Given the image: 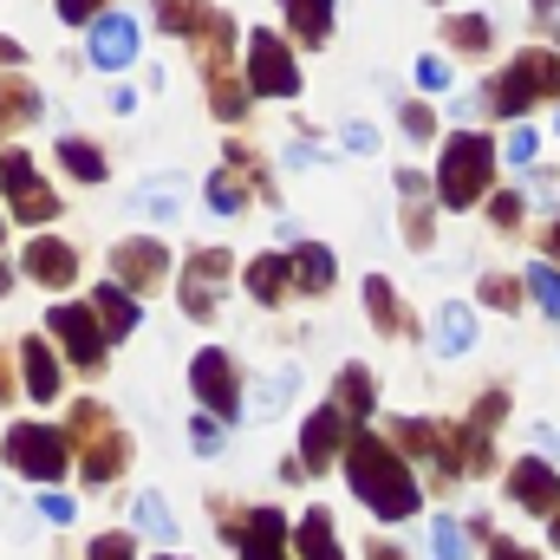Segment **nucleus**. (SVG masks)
<instances>
[{"instance_id": "423d86ee", "label": "nucleus", "mask_w": 560, "mask_h": 560, "mask_svg": "<svg viewBox=\"0 0 560 560\" xmlns=\"http://www.w3.org/2000/svg\"><path fill=\"white\" fill-rule=\"evenodd\" d=\"M248 92H261V98H293V92H300L293 52L280 46L275 33H255V39H248Z\"/></svg>"}, {"instance_id": "4be33fe9", "label": "nucleus", "mask_w": 560, "mask_h": 560, "mask_svg": "<svg viewBox=\"0 0 560 560\" xmlns=\"http://www.w3.org/2000/svg\"><path fill=\"white\" fill-rule=\"evenodd\" d=\"M365 300H372V319H378V326H385V332H392V339H398V332H418V326H411V319H405V306H398V300H392V280H365Z\"/></svg>"}, {"instance_id": "a878e982", "label": "nucleus", "mask_w": 560, "mask_h": 560, "mask_svg": "<svg viewBox=\"0 0 560 560\" xmlns=\"http://www.w3.org/2000/svg\"><path fill=\"white\" fill-rule=\"evenodd\" d=\"M59 163H66L72 176H85V183H98V176H105V156H98L92 143H79V138H66V143H59Z\"/></svg>"}, {"instance_id": "9d476101", "label": "nucleus", "mask_w": 560, "mask_h": 560, "mask_svg": "<svg viewBox=\"0 0 560 560\" xmlns=\"http://www.w3.org/2000/svg\"><path fill=\"white\" fill-rule=\"evenodd\" d=\"M131 52H138V20H125V13H105V20H92V59H98L105 72L131 66Z\"/></svg>"}, {"instance_id": "58836bf2", "label": "nucleus", "mask_w": 560, "mask_h": 560, "mask_svg": "<svg viewBox=\"0 0 560 560\" xmlns=\"http://www.w3.org/2000/svg\"><path fill=\"white\" fill-rule=\"evenodd\" d=\"M482 300H489V306H515L522 287H509V280H482Z\"/></svg>"}, {"instance_id": "c756f323", "label": "nucleus", "mask_w": 560, "mask_h": 560, "mask_svg": "<svg viewBox=\"0 0 560 560\" xmlns=\"http://www.w3.org/2000/svg\"><path fill=\"white\" fill-rule=\"evenodd\" d=\"M528 287H535V300L560 319V268L555 261H535V268H528Z\"/></svg>"}, {"instance_id": "5701e85b", "label": "nucleus", "mask_w": 560, "mask_h": 560, "mask_svg": "<svg viewBox=\"0 0 560 560\" xmlns=\"http://www.w3.org/2000/svg\"><path fill=\"white\" fill-rule=\"evenodd\" d=\"M293 385H300V372H293V365H280L275 378H268V385H261V398H255V405H248V411H255V423L280 418V411H287V405H293Z\"/></svg>"}, {"instance_id": "4c0bfd02", "label": "nucleus", "mask_w": 560, "mask_h": 560, "mask_svg": "<svg viewBox=\"0 0 560 560\" xmlns=\"http://www.w3.org/2000/svg\"><path fill=\"white\" fill-rule=\"evenodd\" d=\"M346 150L372 156V150H378V131H372V125H346Z\"/></svg>"}, {"instance_id": "412c9836", "label": "nucleus", "mask_w": 560, "mask_h": 560, "mask_svg": "<svg viewBox=\"0 0 560 560\" xmlns=\"http://www.w3.org/2000/svg\"><path fill=\"white\" fill-rule=\"evenodd\" d=\"M287 20H293V33H300L306 46H319L326 26H332V0H287Z\"/></svg>"}, {"instance_id": "f8f14e48", "label": "nucleus", "mask_w": 560, "mask_h": 560, "mask_svg": "<svg viewBox=\"0 0 560 560\" xmlns=\"http://www.w3.org/2000/svg\"><path fill=\"white\" fill-rule=\"evenodd\" d=\"M215 275H229V255H222V248H209V255H196V261H189L183 306H189L196 319H209V313H215Z\"/></svg>"}, {"instance_id": "09e8293b", "label": "nucleus", "mask_w": 560, "mask_h": 560, "mask_svg": "<svg viewBox=\"0 0 560 560\" xmlns=\"http://www.w3.org/2000/svg\"><path fill=\"white\" fill-rule=\"evenodd\" d=\"M548 248H555V261H560V222H555V235H548Z\"/></svg>"}, {"instance_id": "b1692460", "label": "nucleus", "mask_w": 560, "mask_h": 560, "mask_svg": "<svg viewBox=\"0 0 560 560\" xmlns=\"http://www.w3.org/2000/svg\"><path fill=\"white\" fill-rule=\"evenodd\" d=\"M293 280H300L306 293H326V287H332V255H326L319 242H306V248L293 255Z\"/></svg>"}, {"instance_id": "a211bd4d", "label": "nucleus", "mask_w": 560, "mask_h": 560, "mask_svg": "<svg viewBox=\"0 0 560 560\" xmlns=\"http://www.w3.org/2000/svg\"><path fill=\"white\" fill-rule=\"evenodd\" d=\"M469 346H476V313H469L463 300H450L443 319H436V352L456 359V352H469Z\"/></svg>"}, {"instance_id": "e433bc0d", "label": "nucleus", "mask_w": 560, "mask_h": 560, "mask_svg": "<svg viewBox=\"0 0 560 560\" xmlns=\"http://www.w3.org/2000/svg\"><path fill=\"white\" fill-rule=\"evenodd\" d=\"M430 131H436V118L423 105H405V138H430Z\"/></svg>"}, {"instance_id": "f3484780", "label": "nucleus", "mask_w": 560, "mask_h": 560, "mask_svg": "<svg viewBox=\"0 0 560 560\" xmlns=\"http://www.w3.org/2000/svg\"><path fill=\"white\" fill-rule=\"evenodd\" d=\"M92 313L105 319V339H125V332H138V300H131L125 287H98Z\"/></svg>"}, {"instance_id": "c9c22d12", "label": "nucleus", "mask_w": 560, "mask_h": 560, "mask_svg": "<svg viewBox=\"0 0 560 560\" xmlns=\"http://www.w3.org/2000/svg\"><path fill=\"white\" fill-rule=\"evenodd\" d=\"M209 202H215V209L229 215V209H242V189H235L229 176H215V183H209Z\"/></svg>"}, {"instance_id": "49530a36", "label": "nucleus", "mask_w": 560, "mask_h": 560, "mask_svg": "<svg viewBox=\"0 0 560 560\" xmlns=\"http://www.w3.org/2000/svg\"><path fill=\"white\" fill-rule=\"evenodd\" d=\"M495 560H535V555H528V548H515V541H502V548H495Z\"/></svg>"}, {"instance_id": "864d4df0", "label": "nucleus", "mask_w": 560, "mask_h": 560, "mask_svg": "<svg viewBox=\"0 0 560 560\" xmlns=\"http://www.w3.org/2000/svg\"><path fill=\"white\" fill-rule=\"evenodd\" d=\"M555 541H560V522H555Z\"/></svg>"}, {"instance_id": "603ef678", "label": "nucleus", "mask_w": 560, "mask_h": 560, "mask_svg": "<svg viewBox=\"0 0 560 560\" xmlns=\"http://www.w3.org/2000/svg\"><path fill=\"white\" fill-rule=\"evenodd\" d=\"M0 293H7V268H0Z\"/></svg>"}, {"instance_id": "aec40b11", "label": "nucleus", "mask_w": 560, "mask_h": 560, "mask_svg": "<svg viewBox=\"0 0 560 560\" xmlns=\"http://www.w3.org/2000/svg\"><path fill=\"white\" fill-rule=\"evenodd\" d=\"M293 535H300V555H306V560H339V541H332V515H326V509H306Z\"/></svg>"}, {"instance_id": "c85d7f7f", "label": "nucleus", "mask_w": 560, "mask_h": 560, "mask_svg": "<svg viewBox=\"0 0 560 560\" xmlns=\"http://www.w3.org/2000/svg\"><path fill=\"white\" fill-rule=\"evenodd\" d=\"M339 405H352L359 418L372 411V372H365V365H346V372H339Z\"/></svg>"}, {"instance_id": "ea45409f", "label": "nucleus", "mask_w": 560, "mask_h": 560, "mask_svg": "<svg viewBox=\"0 0 560 560\" xmlns=\"http://www.w3.org/2000/svg\"><path fill=\"white\" fill-rule=\"evenodd\" d=\"M92 560H131V541H125V535H105V541L92 548Z\"/></svg>"}, {"instance_id": "6e6552de", "label": "nucleus", "mask_w": 560, "mask_h": 560, "mask_svg": "<svg viewBox=\"0 0 560 560\" xmlns=\"http://www.w3.org/2000/svg\"><path fill=\"white\" fill-rule=\"evenodd\" d=\"M189 378H196V398L215 411V418H235L242 411V392H235V365H229V352H196V365H189Z\"/></svg>"}, {"instance_id": "39448f33", "label": "nucleus", "mask_w": 560, "mask_h": 560, "mask_svg": "<svg viewBox=\"0 0 560 560\" xmlns=\"http://www.w3.org/2000/svg\"><path fill=\"white\" fill-rule=\"evenodd\" d=\"M0 189H7V202H13L20 222H52L59 215V196L33 176V156L26 150H0Z\"/></svg>"}, {"instance_id": "37998d69", "label": "nucleus", "mask_w": 560, "mask_h": 560, "mask_svg": "<svg viewBox=\"0 0 560 560\" xmlns=\"http://www.w3.org/2000/svg\"><path fill=\"white\" fill-rule=\"evenodd\" d=\"M98 7H105V0H59V13H66V20H92Z\"/></svg>"}, {"instance_id": "8fccbe9b", "label": "nucleus", "mask_w": 560, "mask_h": 560, "mask_svg": "<svg viewBox=\"0 0 560 560\" xmlns=\"http://www.w3.org/2000/svg\"><path fill=\"white\" fill-rule=\"evenodd\" d=\"M0 398H7V359H0Z\"/></svg>"}, {"instance_id": "a18cd8bd", "label": "nucleus", "mask_w": 560, "mask_h": 560, "mask_svg": "<svg viewBox=\"0 0 560 560\" xmlns=\"http://www.w3.org/2000/svg\"><path fill=\"white\" fill-rule=\"evenodd\" d=\"M535 436H541V450H548V456L560 463V430H535Z\"/></svg>"}, {"instance_id": "5fc2aeb1", "label": "nucleus", "mask_w": 560, "mask_h": 560, "mask_svg": "<svg viewBox=\"0 0 560 560\" xmlns=\"http://www.w3.org/2000/svg\"><path fill=\"white\" fill-rule=\"evenodd\" d=\"M555 131H560V125H555Z\"/></svg>"}, {"instance_id": "0eeeda50", "label": "nucleus", "mask_w": 560, "mask_h": 560, "mask_svg": "<svg viewBox=\"0 0 560 560\" xmlns=\"http://www.w3.org/2000/svg\"><path fill=\"white\" fill-rule=\"evenodd\" d=\"M46 326L66 339L72 365H85V372H98V365H105V332H98V313H92V306H52V313H46Z\"/></svg>"}, {"instance_id": "9b49d317", "label": "nucleus", "mask_w": 560, "mask_h": 560, "mask_svg": "<svg viewBox=\"0 0 560 560\" xmlns=\"http://www.w3.org/2000/svg\"><path fill=\"white\" fill-rule=\"evenodd\" d=\"M509 495H515L522 509H535V515H560V476L548 463H515Z\"/></svg>"}, {"instance_id": "1a4fd4ad", "label": "nucleus", "mask_w": 560, "mask_h": 560, "mask_svg": "<svg viewBox=\"0 0 560 560\" xmlns=\"http://www.w3.org/2000/svg\"><path fill=\"white\" fill-rule=\"evenodd\" d=\"M112 268H118V280H125V287H156V280L170 275V255H163V242L138 235V242H118Z\"/></svg>"}, {"instance_id": "f704fd0d", "label": "nucleus", "mask_w": 560, "mask_h": 560, "mask_svg": "<svg viewBox=\"0 0 560 560\" xmlns=\"http://www.w3.org/2000/svg\"><path fill=\"white\" fill-rule=\"evenodd\" d=\"M502 156H509V163H535V131H509Z\"/></svg>"}, {"instance_id": "f03ea898", "label": "nucleus", "mask_w": 560, "mask_h": 560, "mask_svg": "<svg viewBox=\"0 0 560 560\" xmlns=\"http://www.w3.org/2000/svg\"><path fill=\"white\" fill-rule=\"evenodd\" d=\"M489 170H495V143L482 131H463V138L443 143V170H436L443 209H476L489 196Z\"/></svg>"}, {"instance_id": "7ed1b4c3", "label": "nucleus", "mask_w": 560, "mask_h": 560, "mask_svg": "<svg viewBox=\"0 0 560 560\" xmlns=\"http://www.w3.org/2000/svg\"><path fill=\"white\" fill-rule=\"evenodd\" d=\"M560 98V52H515V66L502 72V85H495V105L509 112V118H522L535 98Z\"/></svg>"}, {"instance_id": "dca6fc26", "label": "nucleus", "mask_w": 560, "mask_h": 560, "mask_svg": "<svg viewBox=\"0 0 560 560\" xmlns=\"http://www.w3.org/2000/svg\"><path fill=\"white\" fill-rule=\"evenodd\" d=\"M20 365H26V392H33L39 405H52V398H59V365H52L46 339H26V346H20Z\"/></svg>"}, {"instance_id": "20e7f679", "label": "nucleus", "mask_w": 560, "mask_h": 560, "mask_svg": "<svg viewBox=\"0 0 560 560\" xmlns=\"http://www.w3.org/2000/svg\"><path fill=\"white\" fill-rule=\"evenodd\" d=\"M7 463H13L20 476H33V482H59L66 463H72V450H66L59 430H46V423H20V430L7 436Z\"/></svg>"}, {"instance_id": "7c9ffc66", "label": "nucleus", "mask_w": 560, "mask_h": 560, "mask_svg": "<svg viewBox=\"0 0 560 560\" xmlns=\"http://www.w3.org/2000/svg\"><path fill=\"white\" fill-rule=\"evenodd\" d=\"M450 46H463V52H482V46H489V26H482V13H463V20H450Z\"/></svg>"}, {"instance_id": "2f4dec72", "label": "nucleus", "mask_w": 560, "mask_h": 560, "mask_svg": "<svg viewBox=\"0 0 560 560\" xmlns=\"http://www.w3.org/2000/svg\"><path fill=\"white\" fill-rule=\"evenodd\" d=\"M33 112H39V98H33L20 79H7V85H0V118H33Z\"/></svg>"}, {"instance_id": "79ce46f5", "label": "nucleus", "mask_w": 560, "mask_h": 560, "mask_svg": "<svg viewBox=\"0 0 560 560\" xmlns=\"http://www.w3.org/2000/svg\"><path fill=\"white\" fill-rule=\"evenodd\" d=\"M39 515H46V522H72V502H66V495H46Z\"/></svg>"}, {"instance_id": "393cba45", "label": "nucleus", "mask_w": 560, "mask_h": 560, "mask_svg": "<svg viewBox=\"0 0 560 560\" xmlns=\"http://www.w3.org/2000/svg\"><path fill=\"white\" fill-rule=\"evenodd\" d=\"M215 20V7H202V0H163V26L170 33H202Z\"/></svg>"}, {"instance_id": "473e14b6", "label": "nucleus", "mask_w": 560, "mask_h": 560, "mask_svg": "<svg viewBox=\"0 0 560 560\" xmlns=\"http://www.w3.org/2000/svg\"><path fill=\"white\" fill-rule=\"evenodd\" d=\"M189 443H196V456H222V423L196 418V423H189Z\"/></svg>"}, {"instance_id": "2eb2a0df", "label": "nucleus", "mask_w": 560, "mask_h": 560, "mask_svg": "<svg viewBox=\"0 0 560 560\" xmlns=\"http://www.w3.org/2000/svg\"><path fill=\"white\" fill-rule=\"evenodd\" d=\"M280 535H287V522L275 509H255L248 528H242V560H287L280 555Z\"/></svg>"}, {"instance_id": "f257e3e1", "label": "nucleus", "mask_w": 560, "mask_h": 560, "mask_svg": "<svg viewBox=\"0 0 560 560\" xmlns=\"http://www.w3.org/2000/svg\"><path fill=\"white\" fill-rule=\"evenodd\" d=\"M346 469H352V489L372 502V515H385V522H405L411 509H418V476L398 463V450L385 443V436H365V430H352L346 436Z\"/></svg>"}, {"instance_id": "ddd939ff", "label": "nucleus", "mask_w": 560, "mask_h": 560, "mask_svg": "<svg viewBox=\"0 0 560 560\" xmlns=\"http://www.w3.org/2000/svg\"><path fill=\"white\" fill-rule=\"evenodd\" d=\"M26 275L46 280V287H66V280L79 275V255L66 248V242H52V235H39L33 248H26Z\"/></svg>"}, {"instance_id": "3c124183", "label": "nucleus", "mask_w": 560, "mask_h": 560, "mask_svg": "<svg viewBox=\"0 0 560 560\" xmlns=\"http://www.w3.org/2000/svg\"><path fill=\"white\" fill-rule=\"evenodd\" d=\"M372 560H398V555H392V548H378V555H372Z\"/></svg>"}, {"instance_id": "a19ab883", "label": "nucleus", "mask_w": 560, "mask_h": 560, "mask_svg": "<svg viewBox=\"0 0 560 560\" xmlns=\"http://www.w3.org/2000/svg\"><path fill=\"white\" fill-rule=\"evenodd\" d=\"M489 209H495V222H502V229H509V222H522V196H495Z\"/></svg>"}, {"instance_id": "c03bdc74", "label": "nucleus", "mask_w": 560, "mask_h": 560, "mask_svg": "<svg viewBox=\"0 0 560 560\" xmlns=\"http://www.w3.org/2000/svg\"><path fill=\"white\" fill-rule=\"evenodd\" d=\"M535 13H541V26H548V33H560V0H535Z\"/></svg>"}, {"instance_id": "4468645a", "label": "nucleus", "mask_w": 560, "mask_h": 560, "mask_svg": "<svg viewBox=\"0 0 560 560\" xmlns=\"http://www.w3.org/2000/svg\"><path fill=\"white\" fill-rule=\"evenodd\" d=\"M339 436H346V418L326 405V411H313L306 418V436H300V456H306V469H326L332 463V450H339Z\"/></svg>"}, {"instance_id": "cd10ccee", "label": "nucleus", "mask_w": 560, "mask_h": 560, "mask_svg": "<svg viewBox=\"0 0 560 560\" xmlns=\"http://www.w3.org/2000/svg\"><path fill=\"white\" fill-rule=\"evenodd\" d=\"M430 555H436V560H469V541H463V528H456L450 515H436V522H430Z\"/></svg>"}, {"instance_id": "72a5a7b5", "label": "nucleus", "mask_w": 560, "mask_h": 560, "mask_svg": "<svg viewBox=\"0 0 560 560\" xmlns=\"http://www.w3.org/2000/svg\"><path fill=\"white\" fill-rule=\"evenodd\" d=\"M418 85H423V92H443V85H450V66H443L436 52H423V59H418Z\"/></svg>"}, {"instance_id": "bb28decb", "label": "nucleus", "mask_w": 560, "mask_h": 560, "mask_svg": "<svg viewBox=\"0 0 560 560\" xmlns=\"http://www.w3.org/2000/svg\"><path fill=\"white\" fill-rule=\"evenodd\" d=\"M138 528L150 535V541H176V522H170L163 495H138Z\"/></svg>"}, {"instance_id": "de8ad7c7", "label": "nucleus", "mask_w": 560, "mask_h": 560, "mask_svg": "<svg viewBox=\"0 0 560 560\" xmlns=\"http://www.w3.org/2000/svg\"><path fill=\"white\" fill-rule=\"evenodd\" d=\"M13 59H20V46H7V39H0V66H13Z\"/></svg>"}, {"instance_id": "6ab92c4d", "label": "nucleus", "mask_w": 560, "mask_h": 560, "mask_svg": "<svg viewBox=\"0 0 560 560\" xmlns=\"http://www.w3.org/2000/svg\"><path fill=\"white\" fill-rule=\"evenodd\" d=\"M287 280H293V261H280V255L248 261V293H255L261 306H280V300H287Z\"/></svg>"}]
</instances>
